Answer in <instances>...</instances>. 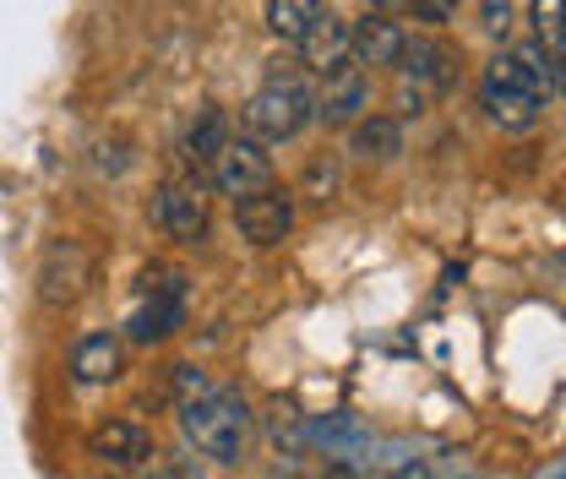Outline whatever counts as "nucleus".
Masks as SVG:
<instances>
[{
    "label": "nucleus",
    "instance_id": "1",
    "mask_svg": "<svg viewBox=\"0 0 566 479\" xmlns=\"http://www.w3.org/2000/svg\"><path fill=\"white\" fill-rule=\"evenodd\" d=\"M311 115H316V93L300 82L294 61H273L268 82H262V87L251 93V104L240 110L245 132H251L256 142H289V137H300V132L311 126Z\"/></svg>",
    "mask_w": 566,
    "mask_h": 479
},
{
    "label": "nucleus",
    "instance_id": "2",
    "mask_svg": "<svg viewBox=\"0 0 566 479\" xmlns=\"http://www.w3.org/2000/svg\"><path fill=\"white\" fill-rule=\"evenodd\" d=\"M180 430L197 452H208L212 464H240L245 447H251V409H245L240 393L212 387L202 398L180 404Z\"/></svg>",
    "mask_w": 566,
    "mask_h": 479
},
{
    "label": "nucleus",
    "instance_id": "3",
    "mask_svg": "<svg viewBox=\"0 0 566 479\" xmlns=\"http://www.w3.org/2000/svg\"><path fill=\"white\" fill-rule=\"evenodd\" d=\"M539 104H545V93L534 87V76L517 66L512 55H495L485 82H480V110L491 115L501 132H534L539 126Z\"/></svg>",
    "mask_w": 566,
    "mask_h": 479
},
{
    "label": "nucleus",
    "instance_id": "4",
    "mask_svg": "<svg viewBox=\"0 0 566 479\" xmlns=\"http://www.w3.org/2000/svg\"><path fill=\"white\" fill-rule=\"evenodd\" d=\"M208 169H212V186H218L223 197H234V202L273 186V158H268V147L256 137H229L212 153Z\"/></svg>",
    "mask_w": 566,
    "mask_h": 479
},
{
    "label": "nucleus",
    "instance_id": "5",
    "mask_svg": "<svg viewBox=\"0 0 566 479\" xmlns=\"http://www.w3.org/2000/svg\"><path fill=\"white\" fill-rule=\"evenodd\" d=\"M370 110V76L359 61H344V66L322 71V93H316V121L327 126H354L365 121Z\"/></svg>",
    "mask_w": 566,
    "mask_h": 479
},
{
    "label": "nucleus",
    "instance_id": "6",
    "mask_svg": "<svg viewBox=\"0 0 566 479\" xmlns=\"http://www.w3.org/2000/svg\"><path fill=\"white\" fill-rule=\"evenodd\" d=\"M234 223H240V235H245L251 246H279L283 235L294 229V202L268 186V191L234 202Z\"/></svg>",
    "mask_w": 566,
    "mask_h": 479
},
{
    "label": "nucleus",
    "instance_id": "7",
    "mask_svg": "<svg viewBox=\"0 0 566 479\" xmlns=\"http://www.w3.org/2000/svg\"><path fill=\"white\" fill-rule=\"evenodd\" d=\"M147 300H142L137 311H132V343H158L169 339L180 322H186V305H180V278L175 283H153V273H147Z\"/></svg>",
    "mask_w": 566,
    "mask_h": 479
},
{
    "label": "nucleus",
    "instance_id": "8",
    "mask_svg": "<svg viewBox=\"0 0 566 479\" xmlns=\"http://www.w3.org/2000/svg\"><path fill=\"white\" fill-rule=\"evenodd\" d=\"M349 44L359 66H398L403 61V28L392 22V11H365L359 22H349Z\"/></svg>",
    "mask_w": 566,
    "mask_h": 479
},
{
    "label": "nucleus",
    "instance_id": "9",
    "mask_svg": "<svg viewBox=\"0 0 566 479\" xmlns=\"http://www.w3.org/2000/svg\"><path fill=\"white\" fill-rule=\"evenodd\" d=\"M153 223L169 235V240H186V246H202L208 240V202L197 191H180V186H164L153 197Z\"/></svg>",
    "mask_w": 566,
    "mask_h": 479
},
{
    "label": "nucleus",
    "instance_id": "10",
    "mask_svg": "<svg viewBox=\"0 0 566 479\" xmlns=\"http://www.w3.org/2000/svg\"><path fill=\"white\" fill-rule=\"evenodd\" d=\"M300 61L311 71H333L354 61V44H349V22H338L333 11H322L311 28H305V39H300Z\"/></svg>",
    "mask_w": 566,
    "mask_h": 479
},
{
    "label": "nucleus",
    "instance_id": "11",
    "mask_svg": "<svg viewBox=\"0 0 566 479\" xmlns=\"http://www.w3.org/2000/svg\"><path fill=\"white\" fill-rule=\"evenodd\" d=\"M93 458H109L115 469L142 464V458H153V436L142 425H132V419H109V425L93 430Z\"/></svg>",
    "mask_w": 566,
    "mask_h": 479
},
{
    "label": "nucleus",
    "instance_id": "12",
    "mask_svg": "<svg viewBox=\"0 0 566 479\" xmlns=\"http://www.w3.org/2000/svg\"><path fill=\"white\" fill-rule=\"evenodd\" d=\"M398 66H403V82L415 87V110H420L424 93L447 82V66H452V55H447L441 44H430V39H409V44H403V61H398Z\"/></svg>",
    "mask_w": 566,
    "mask_h": 479
},
{
    "label": "nucleus",
    "instance_id": "13",
    "mask_svg": "<svg viewBox=\"0 0 566 479\" xmlns=\"http://www.w3.org/2000/svg\"><path fill=\"white\" fill-rule=\"evenodd\" d=\"M71 371H76V382H82V387L115 382V376H120V343L109 339V333L82 339L76 343V354H71Z\"/></svg>",
    "mask_w": 566,
    "mask_h": 479
},
{
    "label": "nucleus",
    "instance_id": "14",
    "mask_svg": "<svg viewBox=\"0 0 566 479\" xmlns=\"http://www.w3.org/2000/svg\"><path fill=\"white\" fill-rule=\"evenodd\" d=\"M354 153H359V158H398V153H403V126L387 121V115L354 121Z\"/></svg>",
    "mask_w": 566,
    "mask_h": 479
},
{
    "label": "nucleus",
    "instance_id": "15",
    "mask_svg": "<svg viewBox=\"0 0 566 479\" xmlns=\"http://www.w3.org/2000/svg\"><path fill=\"white\" fill-rule=\"evenodd\" d=\"M322 11H327L322 0H268V28H273L279 39H289V44H300L305 28H311Z\"/></svg>",
    "mask_w": 566,
    "mask_h": 479
},
{
    "label": "nucleus",
    "instance_id": "16",
    "mask_svg": "<svg viewBox=\"0 0 566 479\" xmlns=\"http://www.w3.org/2000/svg\"><path fill=\"white\" fill-rule=\"evenodd\" d=\"M223 142H229L223 115H218V110H202V115H197V126L186 132V158H191V164H212V153H218Z\"/></svg>",
    "mask_w": 566,
    "mask_h": 479
},
{
    "label": "nucleus",
    "instance_id": "17",
    "mask_svg": "<svg viewBox=\"0 0 566 479\" xmlns=\"http://www.w3.org/2000/svg\"><path fill=\"white\" fill-rule=\"evenodd\" d=\"M528 22H534V39H539L551 55H562L566 50V0H534Z\"/></svg>",
    "mask_w": 566,
    "mask_h": 479
},
{
    "label": "nucleus",
    "instance_id": "18",
    "mask_svg": "<svg viewBox=\"0 0 566 479\" xmlns=\"http://www.w3.org/2000/svg\"><path fill=\"white\" fill-rule=\"evenodd\" d=\"M202 393H212L208 376H202V371H191V365H175V398H180V404H191V398H202Z\"/></svg>",
    "mask_w": 566,
    "mask_h": 479
},
{
    "label": "nucleus",
    "instance_id": "19",
    "mask_svg": "<svg viewBox=\"0 0 566 479\" xmlns=\"http://www.w3.org/2000/svg\"><path fill=\"white\" fill-rule=\"evenodd\" d=\"M458 6H463V0H415V17L430 22V28H441V22H452V17H458Z\"/></svg>",
    "mask_w": 566,
    "mask_h": 479
},
{
    "label": "nucleus",
    "instance_id": "20",
    "mask_svg": "<svg viewBox=\"0 0 566 479\" xmlns=\"http://www.w3.org/2000/svg\"><path fill=\"white\" fill-rule=\"evenodd\" d=\"M480 11H485V33L506 39V28H512V0H480Z\"/></svg>",
    "mask_w": 566,
    "mask_h": 479
},
{
    "label": "nucleus",
    "instance_id": "21",
    "mask_svg": "<svg viewBox=\"0 0 566 479\" xmlns=\"http://www.w3.org/2000/svg\"><path fill=\"white\" fill-rule=\"evenodd\" d=\"M365 6H370V11H403L409 0H365Z\"/></svg>",
    "mask_w": 566,
    "mask_h": 479
},
{
    "label": "nucleus",
    "instance_id": "22",
    "mask_svg": "<svg viewBox=\"0 0 566 479\" xmlns=\"http://www.w3.org/2000/svg\"><path fill=\"white\" fill-rule=\"evenodd\" d=\"M322 479H359V475H354L349 464H333V469H327V475H322Z\"/></svg>",
    "mask_w": 566,
    "mask_h": 479
},
{
    "label": "nucleus",
    "instance_id": "23",
    "mask_svg": "<svg viewBox=\"0 0 566 479\" xmlns=\"http://www.w3.org/2000/svg\"><path fill=\"white\" fill-rule=\"evenodd\" d=\"M556 87H562V93H566V50H562V55H556Z\"/></svg>",
    "mask_w": 566,
    "mask_h": 479
},
{
    "label": "nucleus",
    "instance_id": "24",
    "mask_svg": "<svg viewBox=\"0 0 566 479\" xmlns=\"http://www.w3.org/2000/svg\"><path fill=\"white\" fill-rule=\"evenodd\" d=\"M142 479H180V469H153V475H142Z\"/></svg>",
    "mask_w": 566,
    "mask_h": 479
},
{
    "label": "nucleus",
    "instance_id": "25",
    "mask_svg": "<svg viewBox=\"0 0 566 479\" xmlns=\"http://www.w3.org/2000/svg\"><path fill=\"white\" fill-rule=\"evenodd\" d=\"M545 479H566V458H562V464H556V469H551V475H545Z\"/></svg>",
    "mask_w": 566,
    "mask_h": 479
}]
</instances>
